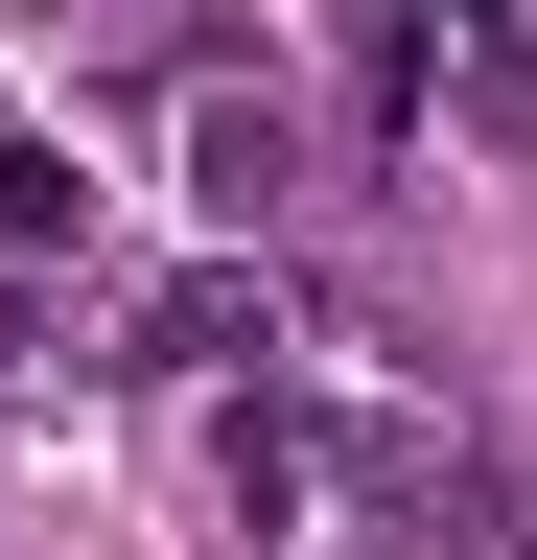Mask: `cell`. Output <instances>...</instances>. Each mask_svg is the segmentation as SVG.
<instances>
[{"label":"cell","mask_w":537,"mask_h":560,"mask_svg":"<svg viewBox=\"0 0 537 560\" xmlns=\"http://www.w3.org/2000/svg\"><path fill=\"white\" fill-rule=\"evenodd\" d=\"M327 490H351L374 537H467V514H491V467H467L444 420H351V444H327Z\"/></svg>","instance_id":"cell-1"},{"label":"cell","mask_w":537,"mask_h":560,"mask_svg":"<svg viewBox=\"0 0 537 560\" xmlns=\"http://www.w3.org/2000/svg\"><path fill=\"white\" fill-rule=\"evenodd\" d=\"M187 187H211V234H281V187H304V117L211 70V94H187Z\"/></svg>","instance_id":"cell-2"},{"label":"cell","mask_w":537,"mask_h":560,"mask_svg":"<svg viewBox=\"0 0 537 560\" xmlns=\"http://www.w3.org/2000/svg\"><path fill=\"white\" fill-rule=\"evenodd\" d=\"M234 350H281V304H257V257H187L141 304V374H234Z\"/></svg>","instance_id":"cell-3"},{"label":"cell","mask_w":537,"mask_h":560,"mask_svg":"<svg viewBox=\"0 0 537 560\" xmlns=\"http://www.w3.org/2000/svg\"><path fill=\"white\" fill-rule=\"evenodd\" d=\"M71 234H94V164H47V140L0 117V257H71Z\"/></svg>","instance_id":"cell-4"}]
</instances>
